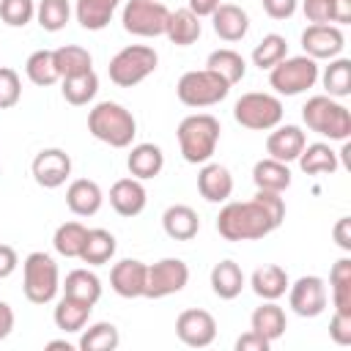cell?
<instances>
[{
	"label": "cell",
	"mask_w": 351,
	"mask_h": 351,
	"mask_svg": "<svg viewBox=\"0 0 351 351\" xmlns=\"http://www.w3.org/2000/svg\"><path fill=\"white\" fill-rule=\"evenodd\" d=\"M302 121L310 132L346 143L351 134V112L346 104H340L332 96H310L302 107Z\"/></svg>",
	"instance_id": "277c9868"
},
{
	"label": "cell",
	"mask_w": 351,
	"mask_h": 351,
	"mask_svg": "<svg viewBox=\"0 0 351 351\" xmlns=\"http://www.w3.org/2000/svg\"><path fill=\"white\" fill-rule=\"evenodd\" d=\"M85 236H88V228L82 222H63V225H58V230L52 236V247L63 258H80Z\"/></svg>",
	"instance_id": "60d3db41"
},
{
	"label": "cell",
	"mask_w": 351,
	"mask_h": 351,
	"mask_svg": "<svg viewBox=\"0 0 351 351\" xmlns=\"http://www.w3.org/2000/svg\"><path fill=\"white\" fill-rule=\"evenodd\" d=\"M288 304L302 318H315L326 310V282L315 274L299 277L293 285H288Z\"/></svg>",
	"instance_id": "7c38bea8"
},
{
	"label": "cell",
	"mask_w": 351,
	"mask_h": 351,
	"mask_svg": "<svg viewBox=\"0 0 351 351\" xmlns=\"http://www.w3.org/2000/svg\"><path fill=\"white\" fill-rule=\"evenodd\" d=\"M200 16H195L189 8H176L170 11L167 16V27H165V36L176 44V47H189L200 38Z\"/></svg>",
	"instance_id": "4316f807"
},
{
	"label": "cell",
	"mask_w": 351,
	"mask_h": 351,
	"mask_svg": "<svg viewBox=\"0 0 351 351\" xmlns=\"http://www.w3.org/2000/svg\"><path fill=\"white\" fill-rule=\"evenodd\" d=\"M60 90H63V99L74 107H82L88 101H93V96L99 93V77L96 71H82V74H74V77H63L60 80Z\"/></svg>",
	"instance_id": "8d00e7d4"
},
{
	"label": "cell",
	"mask_w": 351,
	"mask_h": 351,
	"mask_svg": "<svg viewBox=\"0 0 351 351\" xmlns=\"http://www.w3.org/2000/svg\"><path fill=\"white\" fill-rule=\"evenodd\" d=\"M332 22H337V25H348L351 22V0H335Z\"/></svg>",
	"instance_id": "11a10c76"
},
{
	"label": "cell",
	"mask_w": 351,
	"mask_h": 351,
	"mask_svg": "<svg viewBox=\"0 0 351 351\" xmlns=\"http://www.w3.org/2000/svg\"><path fill=\"white\" fill-rule=\"evenodd\" d=\"M55 348H63V351H74V346L69 340H49L47 343V351H55Z\"/></svg>",
	"instance_id": "9f6ffc18"
},
{
	"label": "cell",
	"mask_w": 351,
	"mask_h": 351,
	"mask_svg": "<svg viewBox=\"0 0 351 351\" xmlns=\"http://www.w3.org/2000/svg\"><path fill=\"white\" fill-rule=\"evenodd\" d=\"M69 16H71L69 0H38L36 3V19H38L41 30H47V33L63 30Z\"/></svg>",
	"instance_id": "7bdbcfd3"
},
{
	"label": "cell",
	"mask_w": 351,
	"mask_h": 351,
	"mask_svg": "<svg viewBox=\"0 0 351 351\" xmlns=\"http://www.w3.org/2000/svg\"><path fill=\"white\" fill-rule=\"evenodd\" d=\"M332 236H335L337 247L348 252V250H351V217H340L337 225L332 228Z\"/></svg>",
	"instance_id": "816d5d0a"
},
{
	"label": "cell",
	"mask_w": 351,
	"mask_h": 351,
	"mask_svg": "<svg viewBox=\"0 0 351 351\" xmlns=\"http://www.w3.org/2000/svg\"><path fill=\"white\" fill-rule=\"evenodd\" d=\"M167 16L170 11L162 0H126L121 22H123V30L132 36L156 38V36H165Z\"/></svg>",
	"instance_id": "30bf717a"
},
{
	"label": "cell",
	"mask_w": 351,
	"mask_h": 351,
	"mask_svg": "<svg viewBox=\"0 0 351 351\" xmlns=\"http://www.w3.org/2000/svg\"><path fill=\"white\" fill-rule=\"evenodd\" d=\"M176 335L189 348H206L217 337V321H214V315L208 310L189 307V310L178 313V318H176Z\"/></svg>",
	"instance_id": "4fadbf2b"
},
{
	"label": "cell",
	"mask_w": 351,
	"mask_h": 351,
	"mask_svg": "<svg viewBox=\"0 0 351 351\" xmlns=\"http://www.w3.org/2000/svg\"><path fill=\"white\" fill-rule=\"evenodd\" d=\"M19 266V258H16V250L8 247V244H0V280L11 277Z\"/></svg>",
	"instance_id": "f907efd6"
},
{
	"label": "cell",
	"mask_w": 351,
	"mask_h": 351,
	"mask_svg": "<svg viewBox=\"0 0 351 351\" xmlns=\"http://www.w3.org/2000/svg\"><path fill=\"white\" fill-rule=\"evenodd\" d=\"M25 74H27V80H30L33 85H41V88L55 85V82L60 80V71H58V66H55L52 49H36V52L25 60Z\"/></svg>",
	"instance_id": "ab89813d"
},
{
	"label": "cell",
	"mask_w": 351,
	"mask_h": 351,
	"mask_svg": "<svg viewBox=\"0 0 351 351\" xmlns=\"http://www.w3.org/2000/svg\"><path fill=\"white\" fill-rule=\"evenodd\" d=\"M145 274L148 266L137 258H123L110 271V288L123 299H137L145 293Z\"/></svg>",
	"instance_id": "2e32d148"
},
{
	"label": "cell",
	"mask_w": 351,
	"mask_h": 351,
	"mask_svg": "<svg viewBox=\"0 0 351 351\" xmlns=\"http://www.w3.org/2000/svg\"><path fill=\"white\" fill-rule=\"evenodd\" d=\"M346 36L337 25H307L302 33V49L313 60H332L343 52Z\"/></svg>",
	"instance_id": "9a60e30c"
},
{
	"label": "cell",
	"mask_w": 351,
	"mask_h": 351,
	"mask_svg": "<svg viewBox=\"0 0 351 351\" xmlns=\"http://www.w3.org/2000/svg\"><path fill=\"white\" fill-rule=\"evenodd\" d=\"M22 99V80L11 66H0V110L14 107Z\"/></svg>",
	"instance_id": "f6af8a7d"
},
{
	"label": "cell",
	"mask_w": 351,
	"mask_h": 351,
	"mask_svg": "<svg viewBox=\"0 0 351 351\" xmlns=\"http://www.w3.org/2000/svg\"><path fill=\"white\" fill-rule=\"evenodd\" d=\"M115 236L104 228H93L88 230L85 236V244H82V252H80V261L88 263V266H101L107 263L112 255H115Z\"/></svg>",
	"instance_id": "d6a6232c"
},
{
	"label": "cell",
	"mask_w": 351,
	"mask_h": 351,
	"mask_svg": "<svg viewBox=\"0 0 351 351\" xmlns=\"http://www.w3.org/2000/svg\"><path fill=\"white\" fill-rule=\"evenodd\" d=\"M22 291L33 304H49L60 291V271L52 255L30 252L22 263Z\"/></svg>",
	"instance_id": "5b68a950"
},
{
	"label": "cell",
	"mask_w": 351,
	"mask_h": 351,
	"mask_svg": "<svg viewBox=\"0 0 351 351\" xmlns=\"http://www.w3.org/2000/svg\"><path fill=\"white\" fill-rule=\"evenodd\" d=\"M197 192L208 203H225L233 192V176L219 162H206L197 173Z\"/></svg>",
	"instance_id": "d6986e66"
},
{
	"label": "cell",
	"mask_w": 351,
	"mask_h": 351,
	"mask_svg": "<svg viewBox=\"0 0 351 351\" xmlns=\"http://www.w3.org/2000/svg\"><path fill=\"white\" fill-rule=\"evenodd\" d=\"M318 63L307 55L282 58L277 66L269 69V85L277 96H299L318 82Z\"/></svg>",
	"instance_id": "ba28073f"
},
{
	"label": "cell",
	"mask_w": 351,
	"mask_h": 351,
	"mask_svg": "<svg viewBox=\"0 0 351 351\" xmlns=\"http://www.w3.org/2000/svg\"><path fill=\"white\" fill-rule=\"evenodd\" d=\"M126 167L140 181L156 178L162 173V167H165V154L154 143H137V145H132V151L126 156Z\"/></svg>",
	"instance_id": "cb8c5ba5"
},
{
	"label": "cell",
	"mask_w": 351,
	"mask_h": 351,
	"mask_svg": "<svg viewBox=\"0 0 351 351\" xmlns=\"http://www.w3.org/2000/svg\"><path fill=\"white\" fill-rule=\"evenodd\" d=\"M88 132L110 148H129L137 134V121L123 104L99 101L88 112Z\"/></svg>",
	"instance_id": "7a4b0ae2"
},
{
	"label": "cell",
	"mask_w": 351,
	"mask_h": 351,
	"mask_svg": "<svg viewBox=\"0 0 351 351\" xmlns=\"http://www.w3.org/2000/svg\"><path fill=\"white\" fill-rule=\"evenodd\" d=\"M219 0H186V8L195 14V16H211L217 11Z\"/></svg>",
	"instance_id": "f5cc1de1"
},
{
	"label": "cell",
	"mask_w": 351,
	"mask_h": 351,
	"mask_svg": "<svg viewBox=\"0 0 351 351\" xmlns=\"http://www.w3.org/2000/svg\"><path fill=\"white\" fill-rule=\"evenodd\" d=\"M36 16V0H0V19L8 27H25Z\"/></svg>",
	"instance_id": "ee69618b"
},
{
	"label": "cell",
	"mask_w": 351,
	"mask_h": 351,
	"mask_svg": "<svg viewBox=\"0 0 351 351\" xmlns=\"http://www.w3.org/2000/svg\"><path fill=\"white\" fill-rule=\"evenodd\" d=\"M252 181H255V186L258 189H269V192H285L288 186H291V170H288V165L285 162H277V159H271V156H266V159H261V162H255V167H252Z\"/></svg>",
	"instance_id": "f1b7e54d"
},
{
	"label": "cell",
	"mask_w": 351,
	"mask_h": 351,
	"mask_svg": "<svg viewBox=\"0 0 351 351\" xmlns=\"http://www.w3.org/2000/svg\"><path fill=\"white\" fill-rule=\"evenodd\" d=\"M244 271L236 261H219L214 269H211V291L219 296V299H236L244 288Z\"/></svg>",
	"instance_id": "f546056e"
},
{
	"label": "cell",
	"mask_w": 351,
	"mask_h": 351,
	"mask_svg": "<svg viewBox=\"0 0 351 351\" xmlns=\"http://www.w3.org/2000/svg\"><path fill=\"white\" fill-rule=\"evenodd\" d=\"M332 5H335V0H302V11H304L307 22H313V25H329Z\"/></svg>",
	"instance_id": "bcb514c9"
},
{
	"label": "cell",
	"mask_w": 351,
	"mask_h": 351,
	"mask_svg": "<svg viewBox=\"0 0 351 351\" xmlns=\"http://www.w3.org/2000/svg\"><path fill=\"white\" fill-rule=\"evenodd\" d=\"M282 192L258 189L252 200L244 203H225L217 217V233L225 241H255L269 236L285 219V200Z\"/></svg>",
	"instance_id": "6da1fadb"
},
{
	"label": "cell",
	"mask_w": 351,
	"mask_h": 351,
	"mask_svg": "<svg viewBox=\"0 0 351 351\" xmlns=\"http://www.w3.org/2000/svg\"><path fill=\"white\" fill-rule=\"evenodd\" d=\"M90 310H93V304L63 293V299L55 304L52 318H55V326L60 332H82L85 324H88V318H90Z\"/></svg>",
	"instance_id": "484cf974"
},
{
	"label": "cell",
	"mask_w": 351,
	"mask_h": 351,
	"mask_svg": "<svg viewBox=\"0 0 351 351\" xmlns=\"http://www.w3.org/2000/svg\"><path fill=\"white\" fill-rule=\"evenodd\" d=\"M261 3L271 19H288L296 14V5H299V0H261Z\"/></svg>",
	"instance_id": "c3c4849f"
},
{
	"label": "cell",
	"mask_w": 351,
	"mask_h": 351,
	"mask_svg": "<svg viewBox=\"0 0 351 351\" xmlns=\"http://www.w3.org/2000/svg\"><path fill=\"white\" fill-rule=\"evenodd\" d=\"M121 0H77L74 14L85 30H104Z\"/></svg>",
	"instance_id": "4dcf8cb0"
},
{
	"label": "cell",
	"mask_w": 351,
	"mask_h": 351,
	"mask_svg": "<svg viewBox=\"0 0 351 351\" xmlns=\"http://www.w3.org/2000/svg\"><path fill=\"white\" fill-rule=\"evenodd\" d=\"M271 348V343L263 337V335H258V332H244L239 340H236V351H269Z\"/></svg>",
	"instance_id": "681fc988"
},
{
	"label": "cell",
	"mask_w": 351,
	"mask_h": 351,
	"mask_svg": "<svg viewBox=\"0 0 351 351\" xmlns=\"http://www.w3.org/2000/svg\"><path fill=\"white\" fill-rule=\"evenodd\" d=\"M211 27L222 41H241L250 30V16L241 5L233 3H219L217 11L211 14Z\"/></svg>",
	"instance_id": "ffe728a7"
},
{
	"label": "cell",
	"mask_w": 351,
	"mask_h": 351,
	"mask_svg": "<svg viewBox=\"0 0 351 351\" xmlns=\"http://www.w3.org/2000/svg\"><path fill=\"white\" fill-rule=\"evenodd\" d=\"M219 121L208 112H195V115H186L181 123H178V148H181V156L184 162L189 165H206L214 151H217V143H219Z\"/></svg>",
	"instance_id": "3957f363"
},
{
	"label": "cell",
	"mask_w": 351,
	"mask_h": 351,
	"mask_svg": "<svg viewBox=\"0 0 351 351\" xmlns=\"http://www.w3.org/2000/svg\"><path fill=\"white\" fill-rule=\"evenodd\" d=\"M250 285L255 291V296H261L263 302H277L280 296H285L291 280H288V271L277 263H266V266H258L250 277Z\"/></svg>",
	"instance_id": "603a6c76"
},
{
	"label": "cell",
	"mask_w": 351,
	"mask_h": 351,
	"mask_svg": "<svg viewBox=\"0 0 351 351\" xmlns=\"http://www.w3.org/2000/svg\"><path fill=\"white\" fill-rule=\"evenodd\" d=\"M66 296H74V299H82L88 304H96L101 299V280L88 271V269H74L66 274V282L60 285Z\"/></svg>",
	"instance_id": "e575fe53"
},
{
	"label": "cell",
	"mask_w": 351,
	"mask_h": 351,
	"mask_svg": "<svg viewBox=\"0 0 351 351\" xmlns=\"http://www.w3.org/2000/svg\"><path fill=\"white\" fill-rule=\"evenodd\" d=\"M324 82L326 96L332 99H346L351 93V60L348 58H332L329 66L324 69V74H318Z\"/></svg>",
	"instance_id": "d590c367"
},
{
	"label": "cell",
	"mask_w": 351,
	"mask_h": 351,
	"mask_svg": "<svg viewBox=\"0 0 351 351\" xmlns=\"http://www.w3.org/2000/svg\"><path fill=\"white\" fill-rule=\"evenodd\" d=\"M162 228L170 239L176 241H192L200 230V217L192 206H184V203H176V206H167L165 214H162Z\"/></svg>",
	"instance_id": "7402d4cb"
},
{
	"label": "cell",
	"mask_w": 351,
	"mask_h": 351,
	"mask_svg": "<svg viewBox=\"0 0 351 351\" xmlns=\"http://www.w3.org/2000/svg\"><path fill=\"white\" fill-rule=\"evenodd\" d=\"M101 203H104L101 186L96 181H90V178H77L66 189V206L77 217H93L101 208Z\"/></svg>",
	"instance_id": "44dd1931"
},
{
	"label": "cell",
	"mask_w": 351,
	"mask_h": 351,
	"mask_svg": "<svg viewBox=\"0 0 351 351\" xmlns=\"http://www.w3.org/2000/svg\"><path fill=\"white\" fill-rule=\"evenodd\" d=\"M148 203V195H145V186L140 178H118L112 186H110V206L121 214V217H137L143 214Z\"/></svg>",
	"instance_id": "ac0fdd59"
},
{
	"label": "cell",
	"mask_w": 351,
	"mask_h": 351,
	"mask_svg": "<svg viewBox=\"0 0 351 351\" xmlns=\"http://www.w3.org/2000/svg\"><path fill=\"white\" fill-rule=\"evenodd\" d=\"M250 326H252V332H258V335H263L269 343H274V340H280V337L285 335L288 318H285V310H282L277 302H263L261 307L252 310Z\"/></svg>",
	"instance_id": "d4e9b609"
},
{
	"label": "cell",
	"mask_w": 351,
	"mask_h": 351,
	"mask_svg": "<svg viewBox=\"0 0 351 351\" xmlns=\"http://www.w3.org/2000/svg\"><path fill=\"white\" fill-rule=\"evenodd\" d=\"M233 118L244 129L252 132H269L277 123H282V101L274 93H261L250 90L233 104Z\"/></svg>",
	"instance_id": "9c48e42d"
},
{
	"label": "cell",
	"mask_w": 351,
	"mask_h": 351,
	"mask_svg": "<svg viewBox=\"0 0 351 351\" xmlns=\"http://www.w3.org/2000/svg\"><path fill=\"white\" fill-rule=\"evenodd\" d=\"M156 63H159V55H156L154 47L129 44V47H123L121 52H115V55L110 58L107 74H110V80H112L118 88H134V85H140L148 74L156 71Z\"/></svg>",
	"instance_id": "8992f818"
},
{
	"label": "cell",
	"mask_w": 351,
	"mask_h": 351,
	"mask_svg": "<svg viewBox=\"0 0 351 351\" xmlns=\"http://www.w3.org/2000/svg\"><path fill=\"white\" fill-rule=\"evenodd\" d=\"M307 145V137L299 126L293 123H277L274 129H269V137H266V154L277 162H296L302 148Z\"/></svg>",
	"instance_id": "e0dca14e"
},
{
	"label": "cell",
	"mask_w": 351,
	"mask_h": 351,
	"mask_svg": "<svg viewBox=\"0 0 351 351\" xmlns=\"http://www.w3.org/2000/svg\"><path fill=\"white\" fill-rule=\"evenodd\" d=\"M121 343V335H118V326L110 324V321H96L90 324L82 335H80V348L82 351H115Z\"/></svg>",
	"instance_id": "f35d334b"
},
{
	"label": "cell",
	"mask_w": 351,
	"mask_h": 351,
	"mask_svg": "<svg viewBox=\"0 0 351 351\" xmlns=\"http://www.w3.org/2000/svg\"><path fill=\"white\" fill-rule=\"evenodd\" d=\"M329 337L337 346H351V315L335 313L332 321H329Z\"/></svg>",
	"instance_id": "7dc6e473"
},
{
	"label": "cell",
	"mask_w": 351,
	"mask_h": 351,
	"mask_svg": "<svg viewBox=\"0 0 351 351\" xmlns=\"http://www.w3.org/2000/svg\"><path fill=\"white\" fill-rule=\"evenodd\" d=\"M282 58H288V44H285V38L280 36V33H266L258 44H255V49H252V63L263 71H269L271 66H277Z\"/></svg>",
	"instance_id": "b9f144b4"
},
{
	"label": "cell",
	"mask_w": 351,
	"mask_h": 351,
	"mask_svg": "<svg viewBox=\"0 0 351 351\" xmlns=\"http://www.w3.org/2000/svg\"><path fill=\"white\" fill-rule=\"evenodd\" d=\"M329 285H332L335 313L351 315V258H340V261L332 263Z\"/></svg>",
	"instance_id": "836d02e7"
},
{
	"label": "cell",
	"mask_w": 351,
	"mask_h": 351,
	"mask_svg": "<svg viewBox=\"0 0 351 351\" xmlns=\"http://www.w3.org/2000/svg\"><path fill=\"white\" fill-rule=\"evenodd\" d=\"M230 93V85L211 69H195L181 74L178 85H176V96L181 104L186 107H211L219 104L225 96Z\"/></svg>",
	"instance_id": "52a82bcc"
},
{
	"label": "cell",
	"mask_w": 351,
	"mask_h": 351,
	"mask_svg": "<svg viewBox=\"0 0 351 351\" xmlns=\"http://www.w3.org/2000/svg\"><path fill=\"white\" fill-rule=\"evenodd\" d=\"M14 329V310L8 302H0V340H5Z\"/></svg>",
	"instance_id": "db71d44e"
},
{
	"label": "cell",
	"mask_w": 351,
	"mask_h": 351,
	"mask_svg": "<svg viewBox=\"0 0 351 351\" xmlns=\"http://www.w3.org/2000/svg\"><path fill=\"white\" fill-rule=\"evenodd\" d=\"M206 69L217 71V74H219V77L233 88L236 82H241V80H244V74H247V60H244L236 49L222 47V49H214V52L208 55Z\"/></svg>",
	"instance_id": "1f68e13d"
},
{
	"label": "cell",
	"mask_w": 351,
	"mask_h": 351,
	"mask_svg": "<svg viewBox=\"0 0 351 351\" xmlns=\"http://www.w3.org/2000/svg\"><path fill=\"white\" fill-rule=\"evenodd\" d=\"M296 162H299L302 173H307V176H332L340 167L337 154L326 143H310V145H304Z\"/></svg>",
	"instance_id": "83f0119b"
},
{
	"label": "cell",
	"mask_w": 351,
	"mask_h": 351,
	"mask_svg": "<svg viewBox=\"0 0 351 351\" xmlns=\"http://www.w3.org/2000/svg\"><path fill=\"white\" fill-rule=\"evenodd\" d=\"M189 282V266L181 258H162L148 266L145 274V299H165L170 293L184 291Z\"/></svg>",
	"instance_id": "8fae6325"
},
{
	"label": "cell",
	"mask_w": 351,
	"mask_h": 351,
	"mask_svg": "<svg viewBox=\"0 0 351 351\" xmlns=\"http://www.w3.org/2000/svg\"><path fill=\"white\" fill-rule=\"evenodd\" d=\"M30 173L36 178L38 186L44 189H58L69 181L71 176V156L63 148H44L33 156L30 162Z\"/></svg>",
	"instance_id": "5bb4252c"
},
{
	"label": "cell",
	"mask_w": 351,
	"mask_h": 351,
	"mask_svg": "<svg viewBox=\"0 0 351 351\" xmlns=\"http://www.w3.org/2000/svg\"><path fill=\"white\" fill-rule=\"evenodd\" d=\"M52 55H55V66H58V71H60V80L93 69V58H90V52H88L85 47L63 44V47L52 49Z\"/></svg>",
	"instance_id": "74e56055"
}]
</instances>
